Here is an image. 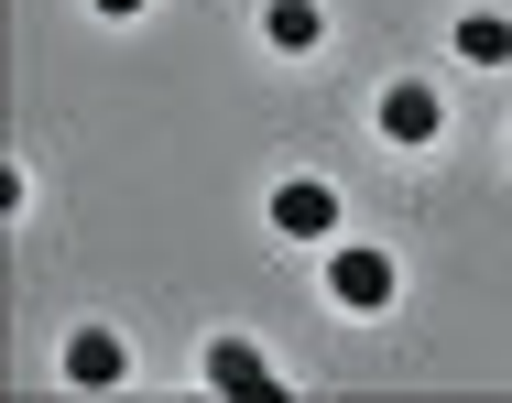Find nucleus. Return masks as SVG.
<instances>
[{
	"instance_id": "obj_1",
	"label": "nucleus",
	"mask_w": 512,
	"mask_h": 403,
	"mask_svg": "<svg viewBox=\"0 0 512 403\" xmlns=\"http://www.w3.org/2000/svg\"><path fill=\"white\" fill-rule=\"evenodd\" d=\"M273 229H284V240H327V229H338V186H327V175H284V186H273Z\"/></svg>"
},
{
	"instance_id": "obj_2",
	"label": "nucleus",
	"mask_w": 512,
	"mask_h": 403,
	"mask_svg": "<svg viewBox=\"0 0 512 403\" xmlns=\"http://www.w3.org/2000/svg\"><path fill=\"white\" fill-rule=\"evenodd\" d=\"M327 295L349 305V316H382V305H393V262H382V251H338V262H327Z\"/></svg>"
},
{
	"instance_id": "obj_3",
	"label": "nucleus",
	"mask_w": 512,
	"mask_h": 403,
	"mask_svg": "<svg viewBox=\"0 0 512 403\" xmlns=\"http://www.w3.org/2000/svg\"><path fill=\"white\" fill-rule=\"evenodd\" d=\"M382 131H393V142H436V131H447V99H436V88H382Z\"/></svg>"
},
{
	"instance_id": "obj_4",
	"label": "nucleus",
	"mask_w": 512,
	"mask_h": 403,
	"mask_svg": "<svg viewBox=\"0 0 512 403\" xmlns=\"http://www.w3.org/2000/svg\"><path fill=\"white\" fill-rule=\"evenodd\" d=\"M66 382H77V393H109V382H120V338H109V327H77V338H66Z\"/></svg>"
},
{
	"instance_id": "obj_5",
	"label": "nucleus",
	"mask_w": 512,
	"mask_h": 403,
	"mask_svg": "<svg viewBox=\"0 0 512 403\" xmlns=\"http://www.w3.org/2000/svg\"><path fill=\"white\" fill-rule=\"evenodd\" d=\"M207 382H218V393H273V360H262L251 338H218V349H207Z\"/></svg>"
},
{
	"instance_id": "obj_6",
	"label": "nucleus",
	"mask_w": 512,
	"mask_h": 403,
	"mask_svg": "<svg viewBox=\"0 0 512 403\" xmlns=\"http://www.w3.org/2000/svg\"><path fill=\"white\" fill-rule=\"evenodd\" d=\"M262 33H273L284 55H306L316 33H327V11H316V0H273V11H262Z\"/></svg>"
},
{
	"instance_id": "obj_7",
	"label": "nucleus",
	"mask_w": 512,
	"mask_h": 403,
	"mask_svg": "<svg viewBox=\"0 0 512 403\" xmlns=\"http://www.w3.org/2000/svg\"><path fill=\"white\" fill-rule=\"evenodd\" d=\"M458 55H469V66H512V22L502 11H469V22H458Z\"/></svg>"
},
{
	"instance_id": "obj_8",
	"label": "nucleus",
	"mask_w": 512,
	"mask_h": 403,
	"mask_svg": "<svg viewBox=\"0 0 512 403\" xmlns=\"http://www.w3.org/2000/svg\"><path fill=\"white\" fill-rule=\"evenodd\" d=\"M88 11H109V22H131V11H142V0H88Z\"/></svg>"
}]
</instances>
